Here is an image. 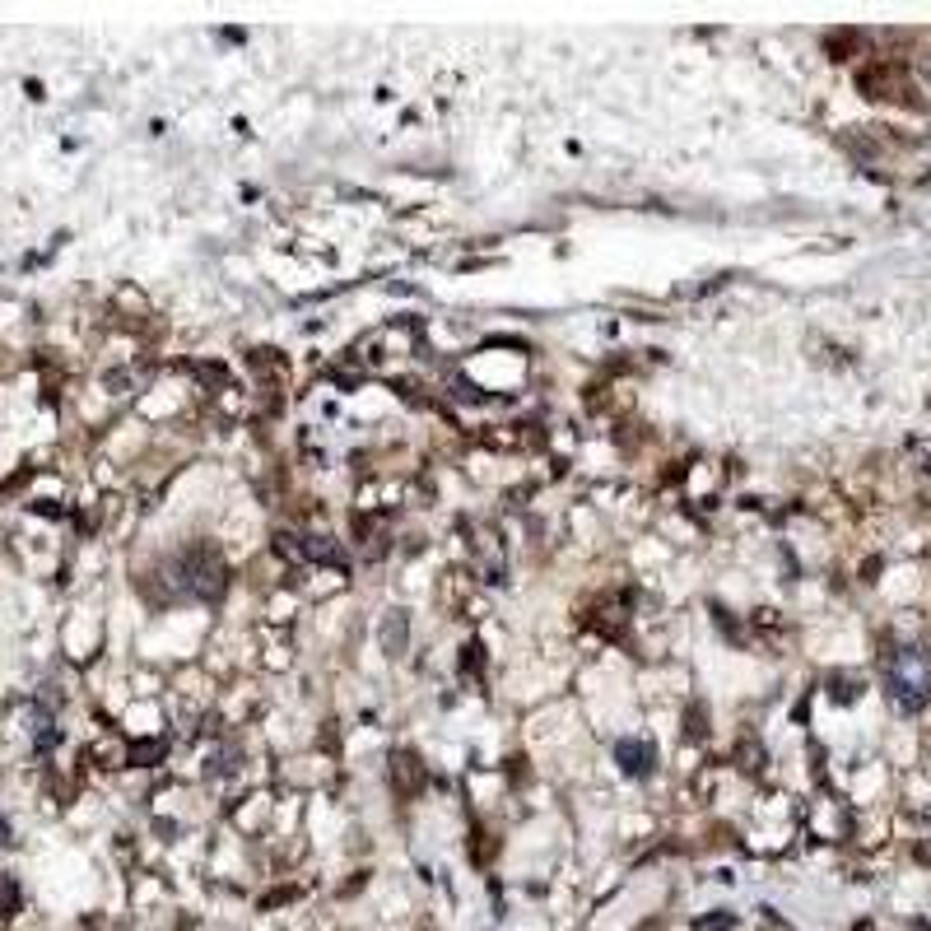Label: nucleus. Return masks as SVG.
Masks as SVG:
<instances>
[{
    "instance_id": "1",
    "label": "nucleus",
    "mask_w": 931,
    "mask_h": 931,
    "mask_svg": "<svg viewBox=\"0 0 931 931\" xmlns=\"http://www.w3.org/2000/svg\"><path fill=\"white\" fill-rule=\"evenodd\" d=\"M5 834H10V824H5V820H0V843H5Z\"/></svg>"
}]
</instances>
